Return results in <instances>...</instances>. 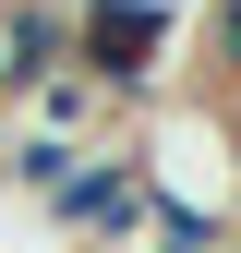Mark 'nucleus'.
I'll list each match as a JSON object with an SVG mask.
<instances>
[{
	"mask_svg": "<svg viewBox=\"0 0 241 253\" xmlns=\"http://www.w3.org/2000/svg\"><path fill=\"white\" fill-rule=\"evenodd\" d=\"M169 37H181L169 0H73V73L97 97H145L157 60H169Z\"/></svg>",
	"mask_w": 241,
	"mask_h": 253,
	"instance_id": "nucleus-1",
	"label": "nucleus"
},
{
	"mask_svg": "<svg viewBox=\"0 0 241 253\" xmlns=\"http://www.w3.org/2000/svg\"><path fill=\"white\" fill-rule=\"evenodd\" d=\"M145 205H157V181H145V145H84L48 217H60V241H97V253H133V241H145Z\"/></svg>",
	"mask_w": 241,
	"mask_h": 253,
	"instance_id": "nucleus-2",
	"label": "nucleus"
},
{
	"mask_svg": "<svg viewBox=\"0 0 241 253\" xmlns=\"http://www.w3.org/2000/svg\"><path fill=\"white\" fill-rule=\"evenodd\" d=\"M133 253H229V217L205 205V193H157L145 205V241Z\"/></svg>",
	"mask_w": 241,
	"mask_h": 253,
	"instance_id": "nucleus-3",
	"label": "nucleus"
},
{
	"mask_svg": "<svg viewBox=\"0 0 241 253\" xmlns=\"http://www.w3.org/2000/svg\"><path fill=\"white\" fill-rule=\"evenodd\" d=\"M97 109H109V97H97L84 73H48V84H37V133H48V145H84Z\"/></svg>",
	"mask_w": 241,
	"mask_h": 253,
	"instance_id": "nucleus-4",
	"label": "nucleus"
},
{
	"mask_svg": "<svg viewBox=\"0 0 241 253\" xmlns=\"http://www.w3.org/2000/svg\"><path fill=\"white\" fill-rule=\"evenodd\" d=\"M0 157H12V193L60 205V181H73V157H84V145H48V133H24V145H0Z\"/></svg>",
	"mask_w": 241,
	"mask_h": 253,
	"instance_id": "nucleus-5",
	"label": "nucleus"
},
{
	"mask_svg": "<svg viewBox=\"0 0 241 253\" xmlns=\"http://www.w3.org/2000/svg\"><path fill=\"white\" fill-rule=\"evenodd\" d=\"M205 60H217V84H241V0L205 12Z\"/></svg>",
	"mask_w": 241,
	"mask_h": 253,
	"instance_id": "nucleus-6",
	"label": "nucleus"
},
{
	"mask_svg": "<svg viewBox=\"0 0 241 253\" xmlns=\"http://www.w3.org/2000/svg\"><path fill=\"white\" fill-rule=\"evenodd\" d=\"M0 97H37V73H24V48H12V12H0Z\"/></svg>",
	"mask_w": 241,
	"mask_h": 253,
	"instance_id": "nucleus-7",
	"label": "nucleus"
},
{
	"mask_svg": "<svg viewBox=\"0 0 241 253\" xmlns=\"http://www.w3.org/2000/svg\"><path fill=\"white\" fill-rule=\"evenodd\" d=\"M0 193H12V157H0Z\"/></svg>",
	"mask_w": 241,
	"mask_h": 253,
	"instance_id": "nucleus-8",
	"label": "nucleus"
},
{
	"mask_svg": "<svg viewBox=\"0 0 241 253\" xmlns=\"http://www.w3.org/2000/svg\"><path fill=\"white\" fill-rule=\"evenodd\" d=\"M229 253H241V229H229Z\"/></svg>",
	"mask_w": 241,
	"mask_h": 253,
	"instance_id": "nucleus-9",
	"label": "nucleus"
}]
</instances>
